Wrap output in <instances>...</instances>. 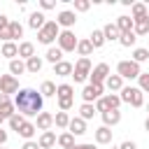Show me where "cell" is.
Returning <instances> with one entry per match:
<instances>
[{
  "label": "cell",
  "mask_w": 149,
  "mask_h": 149,
  "mask_svg": "<svg viewBox=\"0 0 149 149\" xmlns=\"http://www.w3.org/2000/svg\"><path fill=\"white\" fill-rule=\"evenodd\" d=\"M14 107L21 116H37L44 107V95L35 88H19L14 95Z\"/></svg>",
  "instance_id": "6da1fadb"
},
{
  "label": "cell",
  "mask_w": 149,
  "mask_h": 149,
  "mask_svg": "<svg viewBox=\"0 0 149 149\" xmlns=\"http://www.w3.org/2000/svg\"><path fill=\"white\" fill-rule=\"evenodd\" d=\"M58 35H61V26L56 21H47L44 28L37 30V42L40 44H51L54 40H58Z\"/></svg>",
  "instance_id": "7a4b0ae2"
},
{
  "label": "cell",
  "mask_w": 149,
  "mask_h": 149,
  "mask_svg": "<svg viewBox=\"0 0 149 149\" xmlns=\"http://www.w3.org/2000/svg\"><path fill=\"white\" fill-rule=\"evenodd\" d=\"M121 102H128L133 107H142L144 105V93L140 91V86H123L121 88Z\"/></svg>",
  "instance_id": "3957f363"
},
{
  "label": "cell",
  "mask_w": 149,
  "mask_h": 149,
  "mask_svg": "<svg viewBox=\"0 0 149 149\" xmlns=\"http://www.w3.org/2000/svg\"><path fill=\"white\" fill-rule=\"evenodd\" d=\"M116 74L121 79H137L142 74V70H140V63H135V61H119Z\"/></svg>",
  "instance_id": "277c9868"
},
{
  "label": "cell",
  "mask_w": 149,
  "mask_h": 149,
  "mask_svg": "<svg viewBox=\"0 0 149 149\" xmlns=\"http://www.w3.org/2000/svg\"><path fill=\"white\" fill-rule=\"evenodd\" d=\"M119 105H121V95L107 93V95H102V98L95 100V112L105 114V112H109V109H119Z\"/></svg>",
  "instance_id": "5b68a950"
},
{
  "label": "cell",
  "mask_w": 149,
  "mask_h": 149,
  "mask_svg": "<svg viewBox=\"0 0 149 149\" xmlns=\"http://www.w3.org/2000/svg\"><path fill=\"white\" fill-rule=\"evenodd\" d=\"M91 61L88 58H79L77 63H74V70H72V77H74V81L77 84H81V81H86L88 77H91Z\"/></svg>",
  "instance_id": "8992f818"
},
{
  "label": "cell",
  "mask_w": 149,
  "mask_h": 149,
  "mask_svg": "<svg viewBox=\"0 0 149 149\" xmlns=\"http://www.w3.org/2000/svg\"><path fill=\"white\" fill-rule=\"evenodd\" d=\"M77 44H79V40L74 37V33H72V30H61V35H58V49H61L63 54L74 51V49H77Z\"/></svg>",
  "instance_id": "52a82bcc"
},
{
  "label": "cell",
  "mask_w": 149,
  "mask_h": 149,
  "mask_svg": "<svg viewBox=\"0 0 149 149\" xmlns=\"http://www.w3.org/2000/svg\"><path fill=\"white\" fill-rule=\"evenodd\" d=\"M102 93H105V84H88V86H84L81 98H84V102L93 105L98 98H102Z\"/></svg>",
  "instance_id": "ba28073f"
},
{
  "label": "cell",
  "mask_w": 149,
  "mask_h": 149,
  "mask_svg": "<svg viewBox=\"0 0 149 149\" xmlns=\"http://www.w3.org/2000/svg\"><path fill=\"white\" fill-rule=\"evenodd\" d=\"M0 93H19V79L14 74H0Z\"/></svg>",
  "instance_id": "9c48e42d"
},
{
  "label": "cell",
  "mask_w": 149,
  "mask_h": 149,
  "mask_svg": "<svg viewBox=\"0 0 149 149\" xmlns=\"http://www.w3.org/2000/svg\"><path fill=\"white\" fill-rule=\"evenodd\" d=\"M109 77V65L107 63H98L93 70H91V84H105V79Z\"/></svg>",
  "instance_id": "30bf717a"
},
{
  "label": "cell",
  "mask_w": 149,
  "mask_h": 149,
  "mask_svg": "<svg viewBox=\"0 0 149 149\" xmlns=\"http://www.w3.org/2000/svg\"><path fill=\"white\" fill-rule=\"evenodd\" d=\"M74 21H77V14H74L72 9H63V12H58V19H56V23H58L61 28L70 30V28L74 26Z\"/></svg>",
  "instance_id": "8fae6325"
},
{
  "label": "cell",
  "mask_w": 149,
  "mask_h": 149,
  "mask_svg": "<svg viewBox=\"0 0 149 149\" xmlns=\"http://www.w3.org/2000/svg\"><path fill=\"white\" fill-rule=\"evenodd\" d=\"M56 142H58V137H56L54 130H44V133L40 135V140H37L40 149H51V147H56Z\"/></svg>",
  "instance_id": "7c38bea8"
},
{
  "label": "cell",
  "mask_w": 149,
  "mask_h": 149,
  "mask_svg": "<svg viewBox=\"0 0 149 149\" xmlns=\"http://www.w3.org/2000/svg\"><path fill=\"white\" fill-rule=\"evenodd\" d=\"M35 126H37V130H49L51 126H54V114H49V112H40L37 114V121H35Z\"/></svg>",
  "instance_id": "4fadbf2b"
},
{
  "label": "cell",
  "mask_w": 149,
  "mask_h": 149,
  "mask_svg": "<svg viewBox=\"0 0 149 149\" xmlns=\"http://www.w3.org/2000/svg\"><path fill=\"white\" fill-rule=\"evenodd\" d=\"M93 137H95V142H98V144H109V142H112V128L100 126V128H95V130H93Z\"/></svg>",
  "instance_id": "5bb4252c"
},
{
  "label": "cell",
  "mask_w": 149,
  "mask_h": 149,
  "mask_svg": "<svg viewBox=\"0 0 149 149\" xmlns=\"http://www.w3.org/2000/svg\"><path fill=\"white\" fill-rule=\"evenodd\" d=\"M44 23H47V16H44L42 12H33V14L28 16V26H30L33 30H42Z\"/></svg>",
  "instance_id": "9a60e30c"
},
{
  "label": "cell",
  "mask_w": 149,
  "mask_h": 149,
  "mask_svg": "<svg viewBox=\"0 0 149 149\" xmlns=\"http://www.w3.org/2000/svg\"><path fill=\"white\" fill-rule=\"evenodd\" d=\"M100 116H102V126H107V128H112V126H116L121 121V112L119 109H109V112H105Z\"/></svg>",
  "instance_id": "2e32d148"
},
{
  "label": "cell",
  "mask_w": 149,
  "mask_h": 149,
  "mask_svg": "<svg viewBox=\"0 0 149 149\" xmlns=\"http://www.w3.org/2000/svg\"><path fill=\"white\" fill-rule=\"evenodd\" d=\"M68 130H70L72 135H84V133H86V121H84L81 116H74V119H70V126H68Z\"/></svg>",
  "instance_id": "e0dca14e"
},
{
  "label": "cell",
  "mask_w": 149,
  "mask_h": 149,
  "mask_svg": "<svg viewBox=\"0 0 149 149\" xmlns=\"http://www.w3.org/2000/svg\"><path fill=\"white\" fill-rule=\"evenodd\" d=\"M9 23H12V19L5 16V14H0V40L2 42H12V37H9Z\"/></svg>",
  "instance_id": "ac0fdd59"
},
{
  "label": "cell",
  "mask_w": 149,
  "mask_h": 149,
  "mask_svg": "<svg viewBox=\"0 0 149 149\" xmlns=\"http://www.w3.org/2000/svg\"><path fill=\"white\" fill-rule=\"evenodd\" d=\"M116 28H119L121 33H133L135 21H133L130 16H126V14H123V16H119V19H116Z\"/></svg>",
  "instance_id": "d6986e66"
},
{
  "label": "cell",
  "mask_w": 149,
  "mask_h": 149,
  "mask_svg": "<svg viewBox=\"0 0 149 149\" xmlns=\"http://www.w3.org/2000/svg\"><path fill=\"white\" fill-rule=\"evenodd\" d=\"M72 70H74V65L68 61H61L54 65V74H58V77H68V74H72Z\"/></svg>",
  "instance_id": "ffe728a7"
},
{
  "label": "cell",
  "mask_w": 149,
  "mask_h": 149,
  "mask_svg": "<svg viewBox=\"0 0 149 149\" xmlns=\"http://www.w3.org/2000/svg\"><path fill=\"white\" fill-rule=\"evenodd\" d=\"M102 33H105V40H109V42H119V37H121V30L116 28V23H107L105 28H102Z\"/></svg>",
  "instance_id": "44dd1931"
},
{
  "label": "cell",
  "mask_w": 149,
  "mask_h": 149,
  "mask_svg": "<svg viewBox=\"0 0 149 149\" xmlns=\"http://www.w3.org/2000/svg\"><path fill=\"white\" fill-rule=\"evenodd\" d=\"M0 54H2V56H7L9 61H14V58L19 56V44H14V42H5V44H2V49H0Z\"/></svg>",
  "instance_id": "7402d4cb"
},
{
  "label": "cell",
  "mask_w": 149,
  "mask_h": 149,
  "mask_svg": "<svg viewBox=\"0 0 149 149\" xmlns=\"http://www.w3.org/2000/svg\"><path fill=\"white\" fill-rule=\"evenodd\" d=\"M130 14H133V21H140V19L149 16V14H147V5H142V2H133Z\"/></svg>",
  "instance_id": "603a6c76"
},
{
  "label": "cell",
  "mask_w": 149,
  "mask_h": 149,
  "mask_svg": "<svg viewBox=\"0 0 149 149\" xmlns=\"http://www.w3.org/2000/svg\"><path fill=\"white\" fill-rule=\"evenodd\" d=\"M40 70H42V58H40V56H33V58H28V61H26V72L37 74Z\"/></svg>",
  "instance_id": "cb8c5ba5"
},
{
  "label": "cell",
  "mask_w": 149,
  "mask_h": 149,
  "mask_svg": "<svg viewBox=\"0 0 149 149\" xmlns=\"http://www.w3.org/2000/svg\"><path fill=\"white\" fill-rule=\"evenodd\" d=\"M105 86H107L109 91H121V88H123V79H121L119 74H109V77L105 79Z\"/></svg>",
  "instance_id": "d4e9b609"
},
{
  "label": "cell",
  "mask_w": 149,
  "mask_h": 149,
  "mask_svg": "<svg viewBox=\"0 0 149 149\" xmlns=\"http://www.w3.org/2000/svg\"><path fill=\"white\" fill-rule=\"evenodd\" d=\"M91 51H93L91 40H79V44H77V54H79L81 58H88V56H91Z\"/></svg>",
  "instance_id": "484cf974"
},
{
  "label": "cell",
  "mask_w": 149,
  "mask_h": 149,
  "mask_svg": "<svg viewBox=\"0 0 149 149\" xmlns=\"http://www.w3.org/2000/svg\"><path fill=\"white\" fill-rule=\"evenodd\" d=\"M19 56L26 58V61L33 58V56H35V47H33V42H21V44H19Z\"/></svg>",
  "instance_id": "4316f807"
},
{
  "label": "cell",
  "mask_w": 149,
  "mask_h": 149,
  "mask_svg": "<svg viewBox=\"0 0 149 149\" xmlns=\"http://www.w3.org/2000/svg\"><path fill=\"white\" fill-rule=\"evenodd\" d=\"M44 58H47L49 63H54V65H56V63H61V61H63V51H61L58 47H49V49H47V56H44Z\"/></svg>",
  "instance_id": "83f0119b"
},
{
  "label": "cell",
  "mask_w": 149,
  "mask_h": 149,
  "mask_svg": "<svg viewBox=\"0 0 149 149\" xmlns=\"http://www.w3.org/2000/svg\"><path fill=\"white\" fill-rule=\"evenodd\" d=\"M26 72V61H21V58H14V61H9V74H23Z\"/></svg>",
  "instance_id": "f1b7e54d"
},
{
  "label": "cell",
  "mask_w": 149,
  "mask_h": 149,
  "mask_svg": "<svg viewBox=\"0 0 149 149\" xmlns=\"http://www.w3.org/2000/svg\"><path fill=\"white\" fill-rule=\"evenodd\" d=\"M58 144H61L63 149H72V147H74V135H72L70 130L61 133V135H58Z\"/></svg>",
  "instance_id": "f546056e"
},
{
  "label": "cell",
  "mask_w": 149,
  "mask_h": 149,
  "mask_svg": "<svg viewBox=\"0 0 149 149\" xmlns=\"http://www.w3.org/2000/svg\"><path fill=\"white\" fill-rule=\"evenodd\" d=\"M35 130H37V126H35V123H30V121H26V123L19 128V135H21V137H26V140H33Z\"/></svg>",
  "instance_id": "4dcf8cb0"
},
{
  "label": "cell",
  "mask_w": 149,
  "mask_h": 149,
  "mask_svg": "<svg viewBox=\"0 0 149 149\" xmlns=\"http://www.w3.org/2000/svg\"><path fill=\"white\" fill-rule=\"evenodd\" d=\"M133 33H135V35H149V16H144V19H140V21H135Z\"/></svg>",
  "instance_id": "1f68e13d"
},
{
  "label": "cell",
  "mask_w": 149,
  "mask_h": 149,
  "mask_svg": "<svg viewBox=\"0 0 149 149\" xmlns=\"http://www.w3.org/2000/svg\"><path fill=\"white\" fill-rule=\"evenodd\" d=\"M88 40H91V44H93V49H100V47H102V44L107 42V40H105V33H102V30H93Z\"/></svg>",
  "instance_id": "d6a6232c"
},
{
  "label": "cell",
  "mask_w": 149,
  "mask_h": 149,
  "mask_svg": "<svg viewBox=\"0 0 149 149\" xmlns=\"http://www.w3.org/2000/svg\"><path fill=\"white\" fill-rule=\"evenodd\" d=\"M56 91H58V86H56L54 81H42V86H40V93H42L44 98H51V95H56Z\"/></svg>",
  "instance_id": "836d02e7"
},
{
  "label": "cell",
  "mask_w": 149,
  "mask_h": 149,
  "mask_svg": "<svg viewBox=\"0 0 149 149\" xmlns=\"http://www.w3.org/2000/svg\"><path fill=\"white\" fill-rule=\"evenodd\" d=\"M56 98H74V88H72V84H58Z\"/></svg>",
  "instance_id": "e575fe53"
},
{
  "label": "cell",
  "mask_w": 149,
  "mask_h": 149,
  "mask_svg": "<svg viewBox=\"0 0 149 149\" xmlns=\"http://www.w3.org/2000/svg\"><path fill=\"white\" fill-rule=\"evenodd\" d=\"M93 114H95V105H91V102H84V105L79 107V116H81L84 121L93 119Z\"/></svg>",
  "instance_id": "d590c367"
},
{
  "label": "cell",
  "mask_w": 149,
  "mask_h": 149,
  "mask_svg": "<svg viewBox=\"0 0 149 149\" xmlns=\"http://www.w3.org/2000/svg\"><path fill=\"white\" fill-rule=\"evenodd\" d=\"M9 37H12V42L19 40V37H23V26H21L19 21H12V23H9Z\"/></svg>",
  "instance_id": "8d00e7d4"
},
{
  "label": "cell",
  "mask_w": 149,
  "mask_h": 149,
  "mask_svg": "<svg viewBox=\"0 0 149 149\" xmlns=\"http://www.w3.org/2000/svg\"><path fill=\"white\" fill-rule=\"evenodd\" d=\"M135 42H137V35L135 33H121V37H119V44L121 47H135Z\"/></svg>",
  "instance_id": "74e56055"
},
{
  "label": "cell",
  "mask_w": 149,
  "mask_h": 149,
  "mask_svg": "<svg viewBox=\"0 0 149 149\" xmlns=\"http://www.w3.org/2000/svg\"><path fill=\"white\" fill-rule=\"evenodd\" d=\"M133 61H135V63H144V61H149V49H144V47L133 49Z\"/></svg>",
  "instance_id": "f35d334b"
},
{
  "label": "cell",
  "mask_w": 149,
  "mask_h": 149,
  "mask_svg": "<svg viewBox=\"0 0 149 149\" xmlns=\"http://www.w3.org/2000/svg\"><path fill=\"white\" fill-rule=\"evenodd\" d=\"M54 123H56L58 128H68V126H70V116H68V112H56Z\"/></svg>",
  "instance_id": "ab89813d"
},
{
  "label": "cell",
  "mask_w": 149,
  "mask_h": 149,
  "mask_svg": "<svg viewBox=\"0 0 149 149\" xmlns=\"http://www.w3.org/2000/svg\"><path fill=\"white\" fill-rule=\"evenodd\" d=\"M0 114H2V116H5L7 121H9V119H12L14 114H16V107H14V102L9 100V102H5V105H0Z\"/></svg>",
  "instance_id": "60d3db41"
},
{
  "label": "cell",
  "mask_w": 149,
  "mask_h": 149,
  "mask_svg": "<svg viewBox=\"0 0 149 149\" xmlns=\"http://www.w3.org/2000/svg\"><path fill=\"white\" fill-rule=\"evenodd\" d=\"M23 123H26V116H21L19 112H16V114L9 119V128H12V130H16V133H19V128H21Z\"/></svg>",
  "instance_id": "b9f144b4"
},
{
  "label": "cell",
  "mask_w": 149,
  "mask_h": 149,
  "mask_svg": "<svg viewBox=\"0 0 149 149\" xmlns=\"http://www.w3.org/2000/svg\"><path fill=\"white\" fill-rule=\"evenodd\" d=\"M137 81H140V91L142 93H149V72H142L137 77Z\"/></svg>",
  "instance_id": "7bdbcfd3"
},
{
  "label": "cell",
  "mask_w": 149,
  "mask_h": 149,
  "mask_svg": "<svg viewBox=\"0 0 149 149\" xmlns=\"http://www.w3.org/2000/svg\"><path fill=\"white\" fill-rule=\"evenodd\" d=\"M72 102H74V98H58V107H61V112L72 109Z\"/></svg>",
  "instance_id": "ee69618b"
},
{
  "label": "cell",
  "mask_w": 149,
  "mask_h": 149,
  "mask_svg": "<svg viewBox=\"0 0 149 149\" xmlns=\"http://www.w3.org/2000/svg\"><path fill=\"white\" fill-rule=\"evenodd\" d=\"M88 7H91L88 0H74V12H86Z\"/></svg>",
  "instance_id": "f6af8a7d"
},
{
  "label": "cell",
  "mask_w": 149,
  "mask_h": 149,
  "mask_svg": "<svg viewBox=\"0 0 149 149\" xmlns=\"http://www.w3.org/2000/svg\"><path fill=\"white\" fill-rule=\"evenodd\" d=\"M40 7L42 9H54L56 7V0H40Z\"/></svg>",
  "instance_id": "bcb514c9"
},
{
  "label": "cell",
  "mask_w": 149,
  "mask_h": 149,
  "mask_svg": "<svg viewBox=\"0 0 149 149\" xmlns=\"http://www.w3.org/2000/svg\"><path fill=\"white\" fill-rule=\"evenodd\" d=\"M119 149H137V144H135L133 140H126V142H121V144H119Z\"/></svg>",
  "instance_id": "7dc6e473"
},
{
  "label": "cell",
  "mask_w": 149,
  "mask_h": 149,
  "mask_svg": "<svg viewBox=\"0 0 149 149\" xmlns=\"http://www.w3.org/2000/svg\"><path fill=\"white\" fill-rule=\"evenodd\" d=\"M21 149H40V144H37V142H33V140H26Z\"/></svg>",
  "instance_id": "c3c4849f"
},
{
  "label": "cell",
  "mask_w": 149,
  "mask_h": 149,
  "mask_svg": "<svg viewBox=\"0 0 149 149\" xmlns=\"http://www.w3.org/2000/svg\"><path fill=\"white\" fill-rule=\"evenodd\" d=\"M74 149H95V144H88V142H84V144H74Z\"/></svg>",
  "instance_id": "681fc988"
},
{
  "label": "cell",
  "mask_w": 149,
  "mask_h": 149,
  "mask_svg": "<svg viewBox=\"0 0 149 149\" xmlns=\"http://www.w3.org/2000/svg\"><path fill=\"white\" fill-rule=\"evenodd\" d=\"M5 142H7V130L0 128V144H5Z\"/></svg>",
  "instance_id": "f907efd6"
},
{
  "label": "cell",
  "mask_w": 149,
  "mask_h": 149,
  "mask_svg": "<svg viewBox=\"0 0 149 149\" xmlns=\"http://www.w3.org/2000/svg\"><path fill=\"white\" fill-rule=\"evenodd\" d=\"M5 102H9V95H5V93H0V105H5Z\"/></svg>",
  "instance_id": "816d5d0a"
},
{
  "label": "cell",
  "mask_w": 149,
  "mask_h": 149,
  "mask_svg": "<svg viewBox=\"0 0 149 149\" xmlns=\"http://www.w3.org/2000/svg\"><path fill=\"white\" fill-rule=\"evenodd\" d=\"M144 130L149 133V116H147V121H144Z\"/></svg>",
  "instance_id": "f5cc1de1"
},
{
  "label": "cell",
  "mask_w": 149,
  "mask_h": 149,
  "mask_svg": "<svg viewBox=\"0 0 149 149\" xmlns=\"http://www.w3.org/2000/svg\"><path fill=\"white\" fill-rule=\"evenodd\" d=\"M2 121H5V116H2V114H0V126H2Z\"/></svg>",
  "instance_id": "db71d44e"
},
{
  "label": "cell",
  "mask_w": 149,
  "mask_h": 149,
  "mask_svg": "<svg viewBox=\"0 0 149 149\" xmlns=\"http://www.w3.org/2000/svg\"><path fill=\"white\" fill-rule=\"evenodd\" d=\"M147 14H149V5H147Z\"/></svg>",
  "instance_id": "11a10c76"
},
{
  "label": "cell",
  "mask_w": 149,
  "mask_h": 149,
  "mask_svg": "<svg viewBox=\"0 0 149 149\" xmlns=\"http://www.w3.org/2000/svg\"><path fill=\"white\" fill-rule=\"evenodd\" d=\"M147 112H149V102H147Z\"/></svg>",
  "instance_id": "9f6ffc18"
},
{
  "label": "cell",
  "mask_w": 149,
  "mask_h": 149,
  "mask_svg": "<svg viewBox=\"0 0 149 149\" xmlns=\"http://www.w3.org/2000/svg\"><path fill=\"white\" fill-rule=\"evenodd\" d=\"M0 149H2V147H0Z\"/></svg>",
  "instance_id": "6f0895ef"
},
{
  "label": "cell",
  "mask_w": 149,
  "mask_h": 149,
  "mask_svg": "<svg viewBox=\"0 0 149 149\" xmlns=\"http://www.w3.org/2000/svg\"><path fill=\"white\" fill-rule=\"evenodd\" d=\"M147 40H149V37H147Z\"/></svg>",
  "instance_id": "680465c9"
}]
</instances>
